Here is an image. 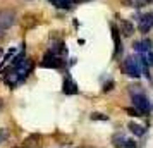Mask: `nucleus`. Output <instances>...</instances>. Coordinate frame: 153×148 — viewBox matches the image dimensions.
I'll list each match as a JSON object with an SVG mask.
<instances>
[{"label": "nucleus", "instance_id": "39448f33", "mask_svg": "<svg viewBox=\"0 0 153 148\" xmlns=\"http://www.w3.org/2000/svg\"><path fill=\"white\" fill-rule=\"evenodd\" d=\"M31 67H33L31 60H26V59H24V60H21V62L16 65V74L19 76V79H24L29 72H31Z\"/></svg>", "mask_w": 153, "mask_h": 148}, {"label": "nucleus", "instance_id": "423d86ee", "mask_svg": "<svg viewBox=\"0 0 153 148\" xmlns=\"http://www.w3.org/2000/svg\"><path fill=\"white\" fill-rule=\"evenodd\" d=\"M152 26H153V14H152V12L141 16V19H139V31L146 35V33L152 29Z\"/></svg>", "mask_w": 153, "mask_h": 148}, {"label": "nucleus", "instance_id": "f03ea898", "mask_svg": "<svg viewBox=\"0 0 153 148\" xmlns=\"http://www.w3.org/2000/svg\"><path fill=\"white\" fill-rule=\"evenodd\" d=\"M132 105L141 115H148L150 114V100L146 98L145 93H134L132 95Z\"/></svg>", "mask_w": 153, "mask_h": 148}, {"label": "nucleus", "instance_id": "a211bd4d", "mask_svg": "<svg viewBox=\"0 0 153 148\" xmlns=\"http://www.w3.org/2000/svg\"><path fill=\"white\" fill-rule=\"evenodd\" d=\"M124 148H136V141L134 140H126Z\"/></svg>", "mask_w": 153, "mask_h": 148}, {"label": "nucleus", "instance_id": "f257e3e1", "mask_svg": "<svg viewBox=\"0 0 153 148\" xmlns=\"http://www.w3.org/2000/svg\"><path fill=\"white\" fill-rule=\"evenodd\" d=\"M141 71H143L141 60H136V57H127L122 64V72L129 78H139Z\"/></svg>", "mask_w": 153, "mask_h": 148}, {"label": "nucleus", "instance_id": "6ab92c4d", "mask_svg": "<svg viewBox=\"0 0 153 148\" xmlns=\"http://www.w3.org/2000/svg\"><path fill=\"white\" fill-rule=\"evenodd\" d=\"M145 57H146L148 65H152V67H153V54H152V52H148V54H145Z\"/></svg>", "mask_w": 153, "mask_h": 148}, {"label": "nucleus", "instance_id": "4468645a", "mask_svg": "<svg viewBox=\"0 0 153 148\" xmlns=\"http://www.w3.org/2000/svg\"><path fill=\"white\" fill-rule=\"evenodd\" d=\"M91 120H108V115L100 114V112H93L91 114Z\"/></svg>", "mask_w": 153, "mask_h": 148}, {"label": "nucleus", "instance_id": "2eb2a0df", "mask_svg": "<svg viewBox=\"0 0 153 148\" xmlns=\"http://www.w3.org/2000/svg\"><path fill=\"white\" fill-rule=\"evenodd\" d=\"M124 110H126V114H127V115H131V117H134V115H138V114H139L134 107H126Z\"/></svg>", "mask_w": 153, "mask_h": 148}, {"label": "nucleus", "instance_id": "f3484780", "mask_svg": "<svg viewBox=\"0 0 153 148\" xmlns=\"http://www.w3.org/2000/svg\"><path fill=\"white\" fill-rule=\"evenodd\" d=\"M132 47H134V50H136V52H139V54H145V50H143V45H141V42H134V45H132Z\"/></svg>", "mask_w": 153, "mask_h": 148}, {"label": "nucleus", "instance_id": "20e7f679", "mask_svg": "<svg viewBox=\"0 0 153 148\" xmlns=\"http://www.w3.org/2000/svg\"><path fill=\"white\" fill-rule=\"evenodd\" d=\"M42 65L43 67H53V69H59V67H62L64 65V60L60 59V57H57L53 52H48L47 55L43 57Z\"/></svg>", "mask_w": 153, "mask_h": 148}, {"label": "nucleus", "instance_id": "dca6fc26", "mask_svg": "<svg viewBox=\"0 0 153 148\" xmlns=\"http://www.w3.org/2000/svg\"><path fill=\"white\" fill-rule=\"evenodd\" d=\"M114 86H115V83H114V81H108V83H105L103 91H105V93H107V91H112V90H114Z\"/></svg>", "mask_w": 153, "mask_h": 148}, {"label": "nucleus", "instance_id": "1a4fd4ad", "mask_svg": "<svg viewBox=\"0 0 153 148\" xmlns=\"http://www.w3.org/2000/svg\"><path fill=\"white\" fill-rule=\"evenodd\" d=\"M62 91L65 93V95H76V93H77V85L71 78H65V79H64Z\"/></svg>", "mask_w": 153, "mask_h": 148}, {"label": "nucleus", "instance_id": "f8f14e48", "mask_svg": "<svg viewBox=\"0 0 153 148\" xmlns=\"http://www.w3.org/2000/svg\"><path fill=\"white\" fill-rule=\"evenodd\" d=\"M122 143H126V138H124V134H115L114 136V145L117 148H124V145Z\"/></svg>", "mask_w": 153, "mask_h": 148}, {"label": "nucleus", "instance_id": "9b49d317", "mask_svg": "<svg viewBox=\"0 0 153 148\" xmlns=\"http://www.w3.org/2000/svg\"><path fill=\"white\" fill-rule=\"evenodd\" d=\"M72 4H74L72 0H59V2L53 4V5H55L57 9H71L72 7Z\"/></svg>", "mask_w": 153, "mask_h": 148}, {"label": "nucleus", "instance_id": "0eeeda50", "mask_svg": "<svg viewBox=\"0 0 153 148\" xmlns=\"http://www.w3.org/2000/svg\"><path fill=\"white\" fill-rule=\"evenodd\" d=\"M110 29H112V38H114V45H115V54H114V55L117 57L119 54H120V50H122V45H120V31L117 29V26H115V24H112Z\"/></svg>", "mask_w": 153, "mask_h": 148}, {"label": "nucleus", "instance_id": "7ed1b4c3", "mask_svg": "<svg viewBox=\"0 0 153 148\" xmlns=\"http://www.w3.org/2000/svg\"><path fill=\"white\" fill-rule=\"evenodd\" d=\"M16 22L14 10H0V33L9 29Z\"/></svg>", "mask_w": 153, "mask_h": 148}, {"label": "nucleus", "instance_id": "6e6552de", "mask_svg": "<svg viewBox=\"0 0 153 148\" xmlns=\"http://www.w3.org/2000/svg\"><path fill=\"white\" fill-rule=\"evenodd\" d=\"M134 26H132L131 21H127V19H122V22H120V35H124L126 38H129V36L134 35Z\"/></svg>", "mask_w": 153, "mask_h": 148}, {"label": "nucleus", "instance_id": "9d476101", "mask_svg": "<svg viewBox=\"0 0 153 148\" xmlns=\"http://www.w3.org/2000/svg\"><path fill=\"white\" fill-rule=\"evenodd\" d=\"M127 127H129V129H131V133L132 134H136V136H143V134H145V127L143 126H139V124H136V122H129V124H127Z\"/></svg>", "mask_w": 153, "mask_h": 148}, {"label": "nucleus", "instance_id": "ddd939ff", "mask_svg": "<svg viewBox=\"0 0 153 148\" xmlns=\"http://www.w3.org/2000/svg\"><path fill=\"white\" fill-rule=\"evenodd\" d=\"M141 45H143V50H145V54H148V52H152V47H153L152 40H148V38H145V40L141 42Z\"/></svg>", "mask_w": 153, "mask_h": 148}, {"label": "nucleus", "instance_id": "aec40b11", "mask_svg": "<svg viewBox=\"0 0 153 148\" xmlns=\"http://www.w3.org/2000/svg\"><path fill=\"white\" fill-rule=\"evenodd\" d=\"M50 2H52V4H55V2H59V0H50Z\"/></svg>", "mask_w": 153, "mask_h": 148}]
</instances>
